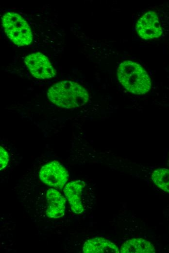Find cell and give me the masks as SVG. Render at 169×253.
<instances>
[{"mask_svg": "<svg viewBox=\"0 0 169 253\" xmlns=\"http://www.w3.org/2000/svg\"><path fill=\"white\" fill-rule=\"evenodd\" d=\"M48 98L61 108L72 109L85 105L89 96L86 90L72 81H62L52 85L48 90Z\"/></svg>", "mask_w": 169, "mask_h": 253, "instance_id": "cell-1", "label": "cell"}, {"mask_svg": "<svg viewBox=\"0 0 169 253\" xmlns=\"http://www.w3.org/2000/svg\"><path fill=\"white\" fill-rule=\"evenodd\" d=\"M118 79L127 90L135 94L147 93L151 88L150 77L139 64L132 61L121 62L117 70Z\"/></svg>", "mask_w": 169, "mask_h": 253, "instance_id": "cell-2", "label": "cell"}, {"mask_svg": "<svg viewBox=\"0 0 169 253\" xmlns=\"http://www.w3.org/2000/svg\"><path fill=\"white\" fill-rule=\"evenodd\" d=\"M2 24L7 36L14 44L26 46L32 42L31 29L19 14L13 12L6 13L2 16Z\"/></svg>", "mask_w": 169, "mask_h": 253, "instance_id": "cell-3", "label": "cell"}, {"mask_svg": "<svg viewBox=\"0 0 169 253\" xmlns=\"http://www.w3.org/2000/svg\"><path fill=\"white\" fill-rule=\"evenodd\" d=\"M24 62L32 75L36 78L50 79L56 75V71L48 57L40 52L27 55Z\"/></svg>", "mask_w": 169, "mask_h": 253, "instance_id": "cell-4", "label": "cell"}, {"mask_svg": "<svg viewBox=\"0 0 169 253\" xmlns=\"http://www.w3.org/2000/svg\"><path fill=\"white\" fill-rule=\"evenodd\" d=\"M39 176L46 184L56 188H62L68 181V174L66 169L60 163L54 161L42 167Z\"/></svg>", "mask_w": 169, "mask_h": 253, "instance_id": "cell-5", "label": "cell"}, {"mask_svg": "<svg viewBox=\"0 0 169 253\" xmlns=\"http://www.w3.org/2000/svg\"><path fill=\"white\" fill-rule=\"evenodd\" d=\"M136 31L142 38L146 40L160 37L162 30L156 13L149 11L142 16L136 24Z\"/></svg>", "mask_w": 169, "mask_h": 253, "instance_id": "cell-6", "label": "cell"}, {"mask_svg": "<svg viewBox=\"0 0 169 253\" xmlns=\"http://www.w3.org/2000/svg\"><path fill=\"white\" fill-rule=\"evenodd\" d=\"M85 183L81 181H72L64 188V194L68 199L73 212L77 214L84 212V207L82 202V195Z\"/></svg>", "mask_w": 169, "mask_h": 253, "instance_id": "cell-7", "label": "cell"}, {"mask_svg": "<svg viewBox=\"0 0 169 253\" xmlns=\"http://www.w3.org/2000/svg\"><path fill=\"white\" fill-rule=\"evenodd\" d=\"M47 209L48 217L58 218L64 215L66 200L57 190L51 188L46 193Z\"/></svg>", "mask_w": 169, "mask_h": 253, "instance_id": "cell-8", "label": "cell"}, {"mask_svg": "<svg viewBox=\"0 0 169 253\" xmlns=\"http://www.w3.org/2000/svg\"><path fill=\"white\" fill-rule=\"evenodd\" d=\"M83 251L84 253H119L118 248L112 241L103 237H95L87 240Z\"/></svg>", "mask_w": 169, "mask_h": 253, "instance_id": "cell-9", "label": "cell"}, {"mask_svg": "<svg viewBox=\"0 0 169 253\" xmlns=\"http://www.w3.org/2000/svg\"><path fill=\"white\" fill-rule=\"evenodd\" d=\"M121 253H153V245L143 238H133L126 241L121 246Z\"/></svg>", "mask_w": 169, "mask_h": 253, "instance_id": "cell-10", "label": "cell"}, {"mask_svg": "<svg viewBox=\"0 0 169 253\" xmlns=\"http://www.w3.org/2000/svg\"><path fill=\"white\" fill-rule=\"evenodd\" d=\"M151 178L158 188L169 193V169L159 168L154 170Z\"/></svg>", "mask_w": 169, "mask_h": 253, "instance_id": "cell-11", "label": "cell"}, {"mask_svg": "<svg viewBox=\"0 0 169 253\" xmlns=\"http://www.w3.org/2000/svg\"><path fill=\"white\" fill-rule=\"evenodd\" d=\"M0 170L7 165L9 161V155L6 150L0 146Z\"/></svg>", "mask_w": 169, "mask_h": 253, "instance_id": "cell-12", "label": "cell"}]
</instances>
